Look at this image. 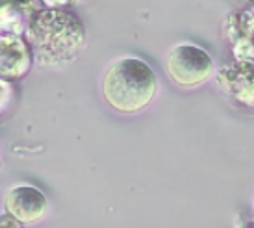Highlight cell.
Returning <instances> with one entry per match:
<instances>
[{
    "label": "cell",
    "instance_id": "11",
    "mask_svg": "<svg viewBox=\"0 0 254 228\" xmlns=\"http://www.w3.org/2000/svg\"><path fill=\"white\" fill-rule=\"evenodd\" d=\"M238 228H254V221H243L238 225Z\"/></svg>",
    "mask_w": 254,
    "mask_h": 228
},
{
    "label": "cell",
    "instance_id": "12",
    "mask_svg": "<svg viewBox=\"0 0 254 228\" xmlns=\"http://www.w3.org/2000/svg\"><path fill=\"white\" fill-rule=\"evenodd\" d=\"M249 2H254V0H249Z\"/></svg>",
    "mask_w": 254,
    "mask_h": 228
},
{
    "label": "cell",
    "instance_id": "2",
    "mask_svg": "<svg viewBox=\"0 0 254 228\" xmlns=\"http://www.w3.org/2000/svg\"><path fill=\"white\" fill-rule=\"evenodd\" d=\"M158 80L150 65L139 57L115 59L104 72L102 95L119 114H137L154 100Z\"/></svg>",
    "mask_w": 254,
    "mask_h": 228
},
{
    "label": "cell",
    "instance_id": "10",
    "mask_svg": "<svg viewBox=\"0 0 254 228\" xmlns=\"http://www.w3.org/2000/svg\"><path fill=\"white\" fill-rule=\"evenodd\" d=\"M4 100H6V87H4L2 80H0V108L4 106Z\"/></svg>",
    "mask_w": 254,
    "mask_h": 228
},
{
    "label": "cell",
    "instance_id": "7",
    "mask_svg": "<svg viewBox=\"0 0 254 228\" xmlns=\"http://www.w3.org/2000/svg\"><path fill=\"white\" fill-rule=\"evenodd\" d=\"M225 30L228 39L236 47V56L241 49H251V39L254 36V15L247 11L230 13L225 21Z\"/></svg>",
    "mask_w": 254,
    "mask_h": 228
},
{
    "label": "cell",
    "instance_id": "4",
    "mask_svg": "<svg viewBox=\"0 0 254 228\" xmlns=\"http://www.w3.org/2000/svg\"><path fill=\"white\" fill-rule=\"evenodd\" d=\"M4 210L21 225H36L49 214V200L34 185H13L4 197Z\"/></svg>",
    "mask_w": 254,
    "mask_h": 228
},
{
    "label": "cell",
    "instance_id": "13",
    "mask_svg": "<svg viewBox=\"0 0 254 228\" xmlns=\"http://www.w3.org/2000/svg\"><path fill=\"white\" fill-rule=\"evenodd\" d=\"M253 208H254V202H253Z\"/></svg>",
    "mask_w": 254,
    "mask_h": 228
},
{
    "label": "cell",
    "instance_id": "3",
    "mask_svg": "<svg viewBox=\"0 0 254 228\" xmlns=\"http://www.w3.org/2000/svg\"><path fill=\"white\" fill-rule=\"evenodd\" d=\"M165 67L169 78L186 89L202 86L212 78L215 71L212 56L204 49L191 43L173 47L165 57Z\"/></svg>",
    "mask_w": 254,
    "mask_h": 228
},
{
    "label": "cell",
    "instance_id": "1",
    "mask_svg": "<svg viewBox=\"0 0 254 228\" xmlns=\"http://www.w3.org/2000/svg\"><path fill=\"white\" fill-rule=\"evenodd\" d=\"M32 54L45 67L74 61L85 45V30L76 15L62 7H47L30 17L26 28Z\"/></svg>",
    "mask_w": 254,
    "mask_h": 228
},
{
    "label": "cell",
    "instance_id": "9",
    "mask_svg": "<svg viewBox=\"0 0 254 228\" xmlns=\"http://www.w3.org/2000/svg\"><path fill=\"white\" fill-rule=\"evenodd\" d=\"M43 2L49 7H62V6H65V4H69L71 0H43Z\"/></svg>",
    "mask_w": 254,
    "mask_h": 228
},
{
    "label": "cell",
    "instance_id": "8",
    "mask_svg": "<svg viewBox=\"0 0 254 228\" xmlns=\"http://www.w3.org/2000/svg\"><path fill=\"white\" fill-rule=\"evenodd\" d=\"M0 228H21V223L13 219L9 214L0 215Z\"/></svg>",
    "mask_w": 254,
    "mask_h": 228
},
{
    "label": "cell",
    "instance_id": "5",
    "mask_svg": "<svg viewBox=\"0 0 254 228\" xmlns=\"http://www.w3.org/2000/svg\"><path fill=\"white\" fill-rule=\"evenodd\" d=\"M34 54L28 41L17 34L0 36V76L7 80L22 78L32 69Z\"/></svg>",
    "mask_w": 254,
    "mask_h": 228
},
{
    "label": "cell",
    "instance_id": "6",
    "mask_svg": "<svg viewBox=\"0 0 254 228\" xmlns=\"http://www.w3.org/2000/svg\"><path fill=\"white\" fill-rule=\"evenodd\" d=\"M217 84L225 93L245 106H254V63L238 59L223 67L217 74Z\"/></svg>",
    "mask_w": 254,
    "mask_h": 228
}]
</instances>
